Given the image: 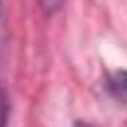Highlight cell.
Here are the masks:
<instances>
[{"label": "cell", "mask_w": 127, "mask_h": 127, "mask_svg": "<svg viewBox=\"0 0 127 127\" xmlns=\"http://www.w3.org/2000/svg\"><path fill=\"white\" fill-rule=\"evenodd\" d=\"M112 86L120 91V93H127V71H117L112 76Z\"/></svg>", "instance_id": "1"}, {"label": "cell", "mask_w": 127, "mask_h": 127, "mask_svg": "<svg viewBox=\"0 0 127 127\" xmlns=\"http://www.w3.org/2000/svg\"><path fill=\"white\" fill-rule=\"evenodd\" d=\"M39 5H42V10H44V12L51 15V12H56V10L64 5V0H39Z\"/></svg>", "instance_id": "2"}, {"label": "cell", "mask_w": 127, "mask_h": 127, "mask_svg": "<svg viewBox=\"0 0 127 127\" xmlns=\"http://www.w3.org/2000/svg\"><path fill=\"white\" fill-rule=\"evenodd\" d=\"M0 127H7V100L0 93Z\"/></svg>", "instance_id": "3"}, {"label": "cell", "mask_w": 127, "mask_h": 127, "mask_svg": "<svg viewBox=\"0 0 127 127\" xmlns=\"http://www.w3.org/2000/svg\"><path fill=\"white\" fill-rule=\"evenodd\" d=\"M0 37H2V0H0Z\"/></svg>", "instance_id": "4"}]
</instances>
